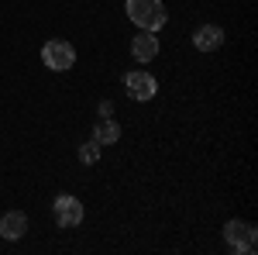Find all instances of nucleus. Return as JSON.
Listing matches in <instances>:
<instances>
[{"mask_svg": "<svg viewBox=\"0 0 258 255\" xmlns=\"http://www.w3.org/2000/svg\"><path fill=\"white\" fill-rule=\"evenodd\" d=\"M41 62H45L48 69H55V73H66V69L76 66V52H73L69 41L52 38V41H45V48H41Z\"/></svg>", "mask_w": 258, "mask_h": 255, "instance_id": "nucleus-2", "label": "nucleus"}, {"mask_svg": "<svg viewBox=\"0 0 258 255\" xmlns=\"http://www.w3.org/2000/svg\"><path fill=\"white\" fill-rule=\"evenodd\" d=\"M80 159L86 162V166H93V162L100 159V145H97V141H86V145L80 148Z\"/></svg>", "mask_w": 258, "mask_h": 255, "instance_id": "nucleus-10", "label": "nucleus"}, {"mask_svg": "<svg viewBox=\"0 0 258 255\" xmlns=\"http://www.w3.org/2000/svg\"><path fill=\"white\" fill-rule=\"evenodd\" d=\"M127 18L138 24L141 31H159L169 21V11L162 0H127Z\"/></svg>", "mask_w": 258, "mask_h": 255, "instance_id": "nucleus-1", "label": "nucleus"}, {"mask_svg": "<svg viewBox=\"0 0 258 255\" xmlns=\"http://www.w3.org/2000/svg\"><path fill=\"white\" fill-rule=\"evenodd\" d=\"M55 221H59L62 228H76V224L83 221V203L76 200V196H69V193L55 196Z\"/></svg>", "mask_w": 258, "mask_h": 255, "instance_id": "nucleus-5", "label": "nucleus"}, {"mask_svg": "<svg viewBox=\"0 0 258 255\" xmlns=\"http://www.w3.org/2000/svg\"><path fill=\"white\" fill-rule=\"evenodd\" d=\"M124 86H127V93H131L135 100H152L155 93H159V83H155V76H152V73H145V69L127 73V76H124Z\"/></svg>", "mask_w": 258, "mask_h": 255, "instance_id": "nucleus-4", "label": "nucleus"}, {"mask_svg": "<svg viewBox=\"0 0 258 255\" xmlns=\"http://www.w3.org/2000/svg\"><path fill=\"white\" fill-rule=\"evenodd\" d=\"M24 231H28V217L21 214V211H11V214H4V221H0V235H4V238L18 241V238H24Z\"/></svg>", "mask_w": 258, "mask_h": 255, "instance_id": "nucleus-8", "label": "nucleus"}, {"mask_svg": "<svg viewBox=\"0 0 258 255\" xmlns=\"http://www.w3.org/2000/svg\"><path fill=\"white\" fill-rule=\"evenodd\" d=\"M131 56L138 62H152L155 56H159V38H155V31H141V35H135V41H131Z\"/></svg>", "mask_w": 258, "mask_h": 255, "instance_id": "nucleus-6", "label": "nucleus"}, {"mask_svg": "<svg viewBox=\"0 0 258 255\" xmlns=\"http://www.w3.org/2000/svg\"><path fill=\"white\" fill-rule=\"evenodd\" d=\"M224 238H227V245L234 252H255L258 231H255V224H248V221H227L224 224Z\"/></svg>", "mask_w": 258, "mask_h": 255, "instance_id": "nucleus-3", "label": "nucleus"}, {"mask_svg": "<svg viewBox=\"0 0 258 255\" xmlns=\"http://www.w3.org/2000/svg\"><path fill=\"white\" fill-rule=\"evenodd\" d=\"M193 45H197L200 52H214V48H220V45H224V28H217V24H203V28H197Z\"/></svg>", "mask_w": 258, "mask_h": 255, "instance_id": "nucleus-7", "label": "nucleus"}, {"mask_svg": "<svg viewBox=\"0 0 258 255\" xmlns=\"http://www.w3.org/2000/svg\"><path fill=\"white\" fill-rule=\"evenodd\" d=\"M117 138H120L117 121H97V128H93V141H97V145H114Z\"/></svg>", "mask_w": 258, "mask_h": 255, "instance_id": "nucleus-9", "label": "nucleus"}]
</instances>
